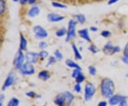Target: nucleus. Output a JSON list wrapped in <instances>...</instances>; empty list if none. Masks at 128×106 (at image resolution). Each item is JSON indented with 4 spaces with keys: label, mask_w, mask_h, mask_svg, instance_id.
I'll list each match as a JSON object with an SVG mask.
<instances>
[{
    "label": "nucleus",
    "mask_w": 128,
    "mask_h": 106,
    "mask_svg": "<svg viewBox=\"0 0 128 106\" xmlns=\"http://www.w3.org/2000/svg\"><path fill=\"white\" fill-rule=\"evenodd\" d=\"M101 92L105 98H111L114 92V83L112 80L104 78L101 83Z\"/></svg>",
    "instance_id": "obj_1"
},
{
    "label": "nucleus",
    "mask_w": 128,
    "mask_h": 106,
    "mask_svg": "<svg viewBox=\"0 0 128 106\" xmlns=\"http://www.w3.org/2000/svg\"><path fill=\"white\" fill-rule=\"evenodd\" d=\"M77 22L75 20H70L68 22V31H67V37L66 38V42H68L72 38L76 37V26Z\"/></svg>",
    "instance_id": "obj_2"
},
{
    "label": "nucleus",
    "mask_w": 128,
    "mask_h": 106,
    "mask_svg": "<svg viewBox=\"0 0 128 106\" xmlns=\"http://www.w3.org/2000/svg\"><path fill=\"white\" fill-rule=\"evenodd\" d=\"M96 92V88L93 84L88 83L85 87V99L88 101L91 99Z\"/></svg>",
    "instance_id": "obj_3"
},
{
    "label": "nucleus",
    "mask_w": 128,
    "mask_h": 106,
    "mask_svg": "<svg viewBox=\"0 0 128 106\" xmlns=\"http://www.w3.org/2000/svg\"><path fill=\"white\" fill-rule=\"evenodd\" d=\"M24 55L23 51H19L17 52L16 55V57H15V59H14V66L17 68V69H20L22 66L24 64Z\"/></svg>",
    "instance_id": "obj_4"
},
{
    "label": "nucleus",
    "mask_w": 128,
    "mask_h": 106,
    "mask_svg": "<svg viewBox=\"0 0 128 106\" xmlns=\"http://www.w3.org/2000/svg\"><path fill=\"white\" fill-rule=\"evenodd\" d=\"M120 51L119 46H113L111 42H108L103 48V52L107 55H113L114 53L119 52Z\"/></svg>",
    "instance_id": "obj_5"
},
{
    "label": "nucleus",
    "mask_w": 128,
    "mask_h": 106,
    "mask_svg": "<svg viewBox=\"0 0 128 106\" xmlns=\"http://www.w3.org/2000/svg\"><path fill=\"white\" fill-rule=\"evenodd\" d=\"M19 70H20V73L23 75H32L34 74L35 69L32 64L26 62L24 64L22 67L19 69Z\"/></svg>",
    "instance_id": "obj_6"
},
{
    "label": "nucleus",
    "mask_w": 128,
    "mask_h": 106,
    "mask_svg": "<svg viewBox=\"0 0 128 106\" xmlns=\"http://www.w3.org/2000/svg\"><path fill=\"white\" fill-rule=\"evenodd\" d=\"M33 32L35 34V36L38 38H47L48 36V33L46 29H44L39 25L35 26L33 28Z\"/></svg>",
    "instance_id": "obj_7"
},
{
    "label": "nucleus",
    "mask_w": 128,
    "mask_h": 106,
    "mask_svg": "<svg viewBox=\"0 0 128 106\" xmlns=\"http://www.w3.org/2000/svg\"><path fill=\"white\" fill-rule=\"evenodd\" d=\"M126 99H127L126 96H120V95H115V96H112V97L110 98L109 103L111 106H116L118 104H120L121 102L126 100Z\"/></svg>",
    "instance_id": "obj_8"
},
{
    "label": "nucleus",
    "mask_w": 128,
    "mask_h": 106,
    "mask_svg": "<svg viewBox=\"0 0 128 106\" xmlns=\"http://www.w3.org/2000/svg\"><path fill=\"white\" fill-rule=\"evenodd\" d=\"M14 79H15V74H14V73H13V72L10 73L9 74V76H7L6 80L4 81V85L2 86V90H4L6 88L11 86L14 83Z\"/></svg>",
    "instance_id": "obj_9"
},
{
    "label": "nucleus",
    "mask_w": 128,
    "mask_h": 106,
    "mask_svg": "<svg viewBox=\"0 0 128 106\" xmlns=\"http://www.w3.org/2000/svg\"><path fill=\"white\" fill-rule=\"evenodd\" d=\"M38 57V54L35 52H28L26 54V61L31 64H35L36 63Z\"/></svg>",
    "instance_id": "obj_10"
},
{
    "label": "nucleus",
    "mask_w": 128,
    "mask_h": 106,
    "mask_svg": "<svg viewBox=\"0 0 128 106\" xmlns=\"http://www.w3.org/2000/svg\"><path fill=\"white\" fill-rule=\"evenodd\" d=\"M47 18L50 22H59L60 21L64 20V16L58 15V14H54V13H50L48 14Z\"/></svg>",
    "instance_id": "obj_11"
},
{
    "label": "nucleus",
    "mask_w": 128,
    "mask_h": 106,
    "mask_svg": "<svg viewBox=\"0 0 128 106\" xmlns=\"http://www.w3.org/2000/svg\"><path fill=\"white\" fill-rule=\"evenodd\" d=\"M78 34H79L80 36L82 38L86 40L88 42H91L90 37L89 34H88V30L87 28H83V29H81V30H79L78 31Z\"/></svg>",
    "instance_id": "obj_12"
},
{
    "label": "nucleus",
    "mask_w": 128,
    "mask_h": 106,
    "mask_svg": "<svg viewBox=\"0 0 128 106\" xmlns=\"http://www.w3.org/2000/svg\"><path fill=\"white\" fill-rule=\"evenodd\" d=\"M39 13H40V9H39V8L37 6H34L32 7L31 9L28 10L27 15L28 16L33 18V17L36 16L37 15H38Z\"/></svg>",
    "instance_id": "obj_13"
},
{
    "label": "nucleus",
    "mask_w": 128,
    "mask_h": 106,
    "mask_svg": "<svg viewBox=\"0 0 128 106\" xmlns=\"http://www.w3.org/2000/svg\"><path fill=\"white\" fill-rule=\"evenodd\" d=\"M27 47V41L24 36V35L20 33V44H19V50L21 51H25Z\"/></svg>",
    "instance_id": "obj_14"
},
{
    "label": "nucleus",
    "mask_w": 128,
    "mask_h": 106,
    "mask_svg": "<svg viewBox=\"0 0 128 106\" xmlns=\"http://www.w3.org/2000/svg\"><path fill=\"white\" fill-rule=\"evenodd\" d=\"M55 103L58 106H64V104L66 103V99H65V96L64 93L60 94L55 99Z\"/></svg>",
    "instance_id": "obj_15"
},
{
    "label": "nucleus",
    "mask_w": 128,
    "mask_h": 106,
    "mask_svg": "<svg viewBox=\"0 0 128 106\" xmlns=\"http://www.w3.org/2000/svg\"><path fill=\"white\" fill-rule=\"evenodd\" d=\"M64 96H65V99H66V103L67 105H70L74 99V96L69 91L64 92Z\"/></svg>",
    "instance_id": "obj_16"
},
{
    "label": "nucleus",
    "mask_w": 128,
    "mask_h": 106,
    "mask_svg": "<svg viewBox=\"0 0 128 106\" xmlns=\"http://www.w3.org/2000/svg\"><path fill=\"white\" fill-rule=\"evenodd\" d=\"M38 76L39 78L43 80H47L48 79H49V78H50V75L48 73V71H46V70H42V71H41L38 74Z\"/></svg>",
    "instance_id": "obj_17"
},
{
    "label": "nucleus",
    "mask_w": 128,
    "mask_h": 106,
    "mask_svg": "<svg viewBox=\"0 0 128 106\" xmlns=\"http://www.w3.org/2000/svg\"><path fill=\"white\" fill-rule=\"evenodd\" d=\"M66 64L67 65L68 67L70 68H75V69H80L81 70V68L80 67V66L78 65L77 64H76L75 62H73V60H66Z\"/></svg>",
    "instance_id": "obj_18"
},
{
    "label": "nucleus",
    "mask_w": 128,
    "mask_h": 106,
    "mask_svg": "<svg viewBox=\"0 0 128 106\" xmlns=\"http://www.w3.org/2000/svg\"><path fill=\"white\" fill-rule=\"evenodd\" d=\"M72 48H73V52H74V55H75L76 58V59H78V60H80V59H82V56H81V54H80V51H78L77 46H76L75 44H72Z\"/></svg>",
    "instance_id": "obj_19"
},
{
    "label": "nucleus",
    "mask_w": 128,
    "mask_h": 106,
    "mask_svg": "<svg viewBox=\"0 0 128 106\" xmlns=\"http://www.w3.org/2000/svg\"><path fill=\"white\" fill-rule=\"evenodd\" d=\"M6 10V4L5 0H0V16L4 15Z\"/></svg>",
    "instance_id": "obj_20"
},
{
    "label": "nucleus",
    "mask_w": 128,
    "mask_h": 106,
    "mask_svg": "<svg viewBox=\"0 0 128 106\" xmlns=\"http://www.w3.org/2000/svg\"><path fill=\"white\" fill-rule=\"evenodd\" d=\"M19 104V100L16 98H12L9 100L7 103V106H18Z\"/></svg>",
    "instance_id": "obj_21"
},
{
    "label": "nucleus",
    "mask_w": 128,
    "mask_h": 106,
    "mask_svg": "<svg viewBox=\"0 0 128 106\" xmlns=\"http://www.w3.org/2000/svg\"><path fill=\"white\" fill-rule=\"evenodd\" d=\"M75 18H76L77 21H78L79 23L83 24L85 22H86V16L83 15V14H76L74 16Z\"/></svg>",
    "instance_id": "obj_22"
},
{
    "label": "nucleus",
    "mask_w": 128,
    "mask_h": 106,
    "mask_svg": "<svg viewBox=\"0 0 128 106\" xmlns=\"http://www.w3.org/2000/svg\"><path fill=\"white\" fill-rule=\"evenodd\" d=\"M66 34H67V30L65 28H61L56 32V36L58 37H62Z\"/></svg>",
    "instance_id": "obj_23"
},
{
    "label": "nucleus",
    "mask_w": 128,
    "mask_h": 106,
    "mask_svg": "<svg viewBox=\"0 0 128 106\" xmlns=\"http://www.w3.org/2000/svg\"><path fill=\"white\" fill-rule=\"evenodd\" d=\"M51 4L55 8H60V9H66V8H67V6L66 5L63 4L61 3H59V2H53L51 3Z\"/></svg>",
    "instance_id": "obj_24"
},
{
    "label": "nucleus",
    "mask_w": 128,
    "mask_h": 106,
    "mask_svg": "<svg viewBox=\"0 0 128 106\" xmlns=\"http://www.w3.org/2000/svg\"><path fill=\"white\" fill-rule=\"evenodd\" d=\"M80 70H80V69L74 70L73 71V74H72V77H73V78H76L80 74H81Z\"/></svg>",
    "instance_id": "obj_25"
},
{
    "label": "nucleus",
    "mask_w": 128,
    "mask_h": 106,
    "mask_svg": "<svg viewBox=\"0 0 128 106\" xmlns=\"http://www.w3.org/2000/svg\"><path fill=\"white\" fill-rule=\"evenodd\" d=\"M76 82H77L78 84H80V83H82V82L84 81V80H85V77H84V76H82V74H80L78 77L76 78Z\"/></svg>",
    "instance_id": "obj_26"
},
{
    "label": "nucleus",
    "mask_w": 128,
    "mask_h": 106,
    "mask_svg": "<svg viewBox=\"0 0 128 106\" xmlns=\"http://www.w3.org/2000/svg\"><path fill=\"white\" fill-rule=\"evenodd\" d=\"M48 56V53L46 51H45V50L41 51V52L38 54V56H39V57H41V58H46Z\"/></svg>",
    "instance_id": "obj_27"
},
{
    "label": "nucleus",
    "mask_w": 128,
    "mask_h": 106,
    "mask_svg": "<svg viewBox=\"0 0 128 106\" xmlns=\"http://www.w3.org/2000/svg\"><path fill=\"white\" fill-rule=\"evenodd\" d=\"M88 70H89V73H90V74L92 75V76H95V75H96V69L95 67H93V66H89V67H88Z\"/></svg>",
    "instance_id": "obj_28"
},
{
    "label": "nucleus",
    "mask_w": 128,
    "mask_h": 106,
    "mask_svg": "<svg viewBox=\"0 0 128 106\" xmlns=\"http://www.w3.org/2000/svg\"><path fill=\"white\" fill-rule=\"evenodd\" d=\"M88 49H89V51H90L91 52H92L93 54L98 53V51H99V50L98 49V48H97L96 46H94V45H91L90 46H89Z\"/></svg>",
    "instance_id": "obj_29"
},
{
    "label": "nucleus",
    "mask_w": 128,
    "mask_h": 106,
    "mask_svg": "<svg viewBox=\"0 0 128 106\" xmlns=\"http://www.w3.org/2000/svg\"><path fill=\"white\" fill-rule=\"evenodd\" d=\"M54 55H55L56 57L58 60H61V59L63 58V55H62V54H61L58 50H56V51L54 52Z\"/></svg>",
    "instance_id": "obj_30"
},
{
    "label": "nucleus",
    "mask_w": 128,
    "mask_h": 106,
    "mask_svg": "<svg viewBox=\"0 0 128 106\" xmlns=\"http://www.w3.org/2000/svg\"><path fill=\"white\" fill-rule=\"evenodd\" d=\"M56 62V58L54 57V56H50L49 58V59L48 60V64L46 65V66H49L50 65L54 64Z\"/></svg>",
    "instance_id": "obj_31"
},
{
    "label": "nucleus",
    "mask_w": 128,
    "mask_h": 106,
    "mask_svg": "<svg viewBox=\"0 0 128 106\" xmlns=\"http://www.w3.org/2000/svg\"><path fill=\"white\" fill-rule=\"evenodd\" d=\"M110 35H111V33L109 31H103L101 32V36L105 37V38H108L110 36Z\"/></svg>",
    "instance_id": "obj_32"
},
{
    "label": "nucleus",
    "mask_w": 128,
    "mask_h": 106,
    "mask_svg": "<svg viewBox=\"0 0 128 106\" xmlns=\"http://www.w3.org/2000/svg\"><path fill=\"white\" fill-rule=\"evenodd\" d=\"M38 46H39V48H41V49H44V48H46V47L48 46V44H46V42H41L39 43Z\"/></svg>",
    "instance_id": "obj_33"
},
{
    "label": "nucleus",
    "mask_w": 128,
    "mask_h": 106,
    "mask_svg": "<svg viewBox=\"0 0 128 106\" xmlns=\"http://www.w3.org/2000/svg\"><path fill=\"white\" fill-rule=\"evenodd\" d=\"M74 90H75V91L77 92H81V86H80V84H76V86H75V87H74Z\"/></svg>",
    "instance_id": "obj_34"
},
{
    "label": "nucleus",
    "mask_w": 128,
    "mask_h": 106,
    "mask_svg": "<svg viewBox=\"0 0 128 106\" xmlns=\"http://www.w3.org/2000/svg\"><path fill=\"white\" fill-rule=\"evenodd\" d=\"M124 56H128V42L124 49Z\"/></svg>",
    "instance_id": "obj_35"
},
{
    "label": "nucleus",
    "mask_w": 128,
    "mask_h": 106,
    "mask_svg": "<svg viewBox=\"0 0 128 106\" xmlns=\"http://www.w3.org/2000/svg\"><path fill=\"white\" fill-rule=\"evenodd\" d=\"M26 95L27 96H28V97L30 98H34V96H35V93L34 92H32V91H30V92H28L26 93Z\"/></svg>",
    "instance_id": "obj_36"
},
{
    "label": "nucleus",
    "mask_w": 128,
    "mask_h": 106,
    "mask_svg": "<svg viewBox=\"0 0 128 106\" xmlns=\"http://www.w3.org/2000/svg\"><path fill=\"white\" fill-rule=\"evenodd\" d=\"M122 61L128 66V56H124V57L122 58Z\"/></svg>",
    "instance_id": "obj_37"
},
{
    "label": "nucleus",
    "mask_w": 128,
    "mask_h": 106,
    "mask_svg": "<svg viewBox=\"0 0 128 106\" xmlns=\"http://www.w3.org/2000/svg\"><path fill=\"white\" fill-rule=\"evenodd\" d=\"M118 1H120V0H109L108 1V5H112L113 4H115L116 2H118Z\"/></svg>",
    "instance_id": "obj_38"
},
{
    "label": "nucleus",
    "mask_w": 128,
    "mask_h": 106,
    "mask_svg": "<svg viewBox=\"0 0 128 106\" xmlns=\"http://www.w3.org/2000/svg\"><path fill=\"white\" fill-rule=\"evenodd\" d=\"M119 106H128V102L126 100H124V101L121 102L119 104Z\"/></svg>",
    "instance_id": "obj_39"
},
{
    "label": "nucleus",
    "mask_w": 128,
    "mask_h": 106,
    "mask_svg": "<svg viewBox=\"0 0 128 106\" xmlns=\"http://www.w3.org/2000/svg\"><path fill=\"white\" fill-rule=\"evenodd\" d=\"M19 3L22 5H24L27 4V0H18Z\"/></svg>",
    "instance_id": "obj_40"
},
{
    "label": "nucleus",
    "mask_w": 128,
    "mask_h": 106,
    "mask_svg": "<svg viewBox=\"0 0 128 106\" xmlns=\"http://www.w3.org/2000/svg\"><path fill=\"white\" fill-rule=\"evenodd\" d=\"M36 2V0H27V4H35Z\"/></svg>",
    "instance_id": "obj_41"
},
{
    "label": "nucleus",
    "mask_w": 128,
    "mask_h": 106,
    "mask_svg": "<svg viewBox=\"0 0 128 106\" xmlns=\"http://www.w3.org/2000/svg\"><path fill=\"white\" fill-rule=\"evenodd\" d=\"M5 96L3 94H0V102H3V101L4 100Z\"/></svg>",
    "instance_id": "obj_42"
},
{
    "label": "nucleus",
    "mask_w": 128,
    "mask_h": 106,
    "mask_svg": "<svg viewBox=\"0 0 128 106\" xmlns=\"http://www.w3.org/2000/svg\"><path fill=\"white\" fill-rule=\"evenodd\" d=\"M98 106H107V102L105 101H102L99 102Z\"/></svg>",
    "instance_id": "obj_43"
},
{
    "label": "nucleus",
    "mask_w": 128,
    "mask_h": 106,
    "mask_svg": "<svg viewBox=\"0 0 128 106\" xmlns=\"http://www.w3.org/2000/svg\"><path fill=\"white\" fill-rule=\"evenodd\" d=\"M90 30H91L92 32H96V31H98V28L96 27H94V26H92L90 28Z\"/></svg>",
    "instance_id": "obj_44"
},
{
    "label": "nucleus",
    "mask_w": 128,
    "mask_h": 106,
    "mask_svg": "<svg viewBox=\"0 0 128 106\" xmlns=\"http://www.w3.org/2000/svg\"><path fill=\"white\" fill-rule=\"evenodd\" d=\"M13 2H18V0H13Z\"/></svg>",
    "instance_id": "obj_45"
},
{
    "label": "nucleus",
    "mask_w": 128,
    "mask_h": 106,
    "mask_svg": "<svg viewBox=\"0 0 128 106\" xmlns=\"http://www.w3.org/2000/svg\"><path fill=\"white\" fill-rule=\"evenodd\" d=\"M3 106V102H0V106Z\"/></svg>",
    "instance_id": "obj_46"
},
{
    "label": "nucleus",
    "mask_w": 128,
    "mask_h": 106,
    "mask_svg": "<svg viewBox=\"0 0 128 106\" xmlns=\"http://www.w3.org/2000/svg\"><path fill=\"white\" fill-rule=\"evenodd\" d=\"M127 77H128V74H127Z\"/></svg>",
    "instance_id": "obj_47"
},
{
    "label": "nucleus",
    "mask_w": 128,
    "mask_h": 106,
    "mask_svg": "<svg viewBox=\"0 0 128 106\" xmlns=\"http://www.w3.org/2000/svg\"></svg>",
    "instance_id": "obj_48"
}]
</instances>
